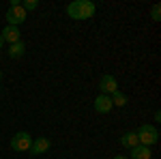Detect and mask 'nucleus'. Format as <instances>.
<instances>
[{
	"label": "nucleus",
	"mask_w": 161,
	"mask_h": 159,
	"mask_svg": "<svg viewBox=\"0 0 161 159\" xmlns=\"http://www.w3.org/2000/svg\"><path fill=\"white\" fill-rule=\"evenodd\" d=\"M95 11H97V7L90 0H73L67 7V15L71 20H90L95 15Z\"/></svg>",
	"instance_id": "obj_1"
},
{
	"label": "nucleus",
	"mask_w": 161,
	"mask_h": 159,
	"mask_svg": "<svg viewBox=\"0 0 161 159\" xmlns=\"http://www.w3.org/2000/svg\"><path fill=\"white\" fill-rule=\"evenodd\" d=\"M136 133H137V142H140L142 146H148L150 148L153 144L159 142V131H157L155 125H148V122H146V125H142V127L137 129Z\"/></svg>",
	"instance_id": "obj_2"
},
{
	"label": "nucleus",
	"mask_w": 161,
	"mask_h": 159,
	"mask_svg": "<svg viewBox=\"0 0 161 159\" xmlns=\"http://www.w3.org/2000/svg\"><path fill=\"white\" fill-rule=\"evenodd\" d=\"M32 135L28 133V131H17V133L11 138V148L15 153H28L30 146H32Z\"/></svg>",
	"instance_id": "obj_3"
},
{
	"label": "nucleus",
	"mask_w": 161,
	"mask_h": 159,
	"mask_svg": "<svg viewBox=\"0 0 161 159\" xmlns=\"http://www.w3.org/2000/svg\"><path fill=\"white\" fill-rule=\"evenodd\" d=\"M26 17H28V13L22 9V4H11L9 11H7V24L9 26H19V24L26 22Z\"/></svg>",
	"instance_id": "obj_4"
},
{
	"label": "nucleus",
	"mask_w": 161,
	"mask_h": 159,
	"mask_svg": "<svg viewBox=\"0 0 161 159\" xmlns=\"http://www.w3.org/2000/svg\"><path fill=\"white\" fill-rule=\"evenodd\" d=\"M99 88H101V95H114L116 90H118V82H116V77L110 73H105L101 77L99 82Z\"/></svg>",
	"instance_id": "obj_5"
},
{
	"label": "nucleus",
	"mask_w": 161,
	"mask_h": 159,
	"mask_svg": "<svg viewBox=\"0 0 161 159\" xmlns=\"http://www.w3.org/2000/svg\"><path fill=\"white\" fill-rule=\"evenodd\" d=\"M0 37H2V41H7L9 45H13V43H17V41H22V32H19V26H9L7 24V28L0 32Z\"/></svg>",
	"instance_id": "obj_6"
},
{
	"label": "nucleus",
	"mask_w": 161,
	"mask_h": 159,
	"mask_svg": "<svg viewBox=\"0 0 161 159\" xmlns=\"http://www.w3.org/2000/svg\"><path fill=\"white\" fill-rule=\"evenodd\" d=\"M114 105H112V97L110 95H99L95 99V112L97 114H108Z\"/></svg>",
	"instance_id": "obj_7"
},
{
	"label": "nucleus",
	"mask_w": 161,
	"mask_h": 159,
	"mask_svg": "<svg viewBox=\"0 0 161 159\" xmlns=\"http://www.w3.org/2000/svg\"><path fill=\"white\" fill-rule=\"evenodd\" d=\"M52 146V142L47 138H35L32 140V146H30V153L32 155H43V153H47Z\"/></svg>",
	"instance_id": "obj_8"
},
{
	"label": "nucleus",
	"mask_w": 161,
	"mask_h": 159,
	"mask_svg": "<svg viewBox=\"0 0 161 159\" xmlns=\"http://www.w3.org/2000/svg\"><path fill=\"white\" fill-rule=\"evenodd\" d=\"M120 144H123L125 148H136L140 142H137V133L136 131H127V133L120 138Z\"/></svg>",
	"instance_id": "obj_9"
},
{
	"label": "nucleus",
	"mask_w": 161,
	"mask_h": 159,
	"mask_svg": "<svg viewBox=\"0 0 161 159\" xmlns=\"http://www.w3.org/2000/svg\"><path fill=\"white\" fill-rule=\"evenodd\" d=\"M24 52H26V43L24 41H17V43L9 45V56H11V58H22Z\"/></svg>",
	"instance_id": "obj_10"
},
{
	"label": "nucleus",
	"mask_w": 161,
	"mask_h": 159,
	"mask_svg": "<svg viewBox=\"0 0 161 159\" xmlns=\"http://www.w3.org/2000/svg\"><path fill=\"white\" fill-rule=\"evenodd\" d=\"M131 159H150V148L137 144L136 148H131Z\"/></svg>",
	"instance_id": "obj_11"
},
{
	"label": "nucleus",
	"mask_w": 161,
	"mask_h": 159,
	"mask_svg": "<svg viewBox=\"0 0 161 159\" xmlns=\"http://www.w3.org/2000/svg\"><path fill=\"white\" fill-rule=\"evenodd\" d=\"M112 97V105H118V108H125L127 103H129V99H127V95L125 93H120V90H116L114 95H110Z\"/></svg>",
	"instance_id": "obj_12"
},
{
	"label": "nucleus",
	"mask_w": 161,
	"mask_h": 159,
	"mask_svg": "<svg viewBox=\"0 0 161 159\" xmlns=\"http://www.w3.org/2000/svg\"><path fill=\"white\" fill-rule=\"evenodd\" d=\"M19 4H22V9L28 13V11H35L39 7V0H24V2H19Z\"/></svg>",
	"instance_id": "obj_13"
},
{
	"label": "nucleus",
	"mask_w": 161,
	"mask_h": 159,
	"mask_svg": "<svg viewBox=\"0 0 161 159\" xmlns=\"http://www.w3.org/2000/svg\"><path fill=\"white\" fill-rule=\"evenodd\" d=\"M150 15H153L155 22H159V20H161V7H159V4H155V7L150 9Z\"/></svg>",
	"instance_id": "obj_14"
},
{
	"label": "nucleus",
	"mask_w": 161,
	"mask_h": 159,
	"mask_svg": "<svg viewBox=\"0 0 161 159\" xmlns=\"http://www.w3.org/2000/svg\"><path fill=\"white\" fill-rule=\"evenodd\" d=\"M112 159H129V157H125V155H114Z\"/></svg>",
	"instance_id": "obj_15"
},
{
	"label": "nucleus",
	"mask_w": 161,
	"mask_h": 159,
	"mask_svg": "<svg viewBox=\"0 0 161 159\" xmlns=\"http://www.w3.org/2000/svg\"><path fill=\"white\" fill-rule=\"evenodd\" d=\"M2 45H4V41H2V37H0V49H2Z\"/></svg>",
	"instance_id": "obj_16"
},
{
	"label": "nucleus",
	"mask_w": 161,
	"mask_h": 159,
	"mask_svg": "<svg viewBox=\"0 0 161 159\" xmlns=\"http://www.w3.org/2000/svg\"><path fill=\"white\" fill-rule=\"evenodd\" d=\"M0 93H2V86H0Z\"/></svg>",
	"instance_id": "obj_17"
},
{
	"label": "nucleus",
	"mask_w": 161,
	"mask_h": 159,
	"mask_svg": "<svg viewBox=\"0 0 161 159\" xmlns=\"http://www.w3.org/2000/svg\"><path fill=\"white\" fill-rule=\"evenodd\" d=\"M0 77H2V71H0Z\"/></svg>",
	"instance_id": "obj_18"
}]
</instances>
